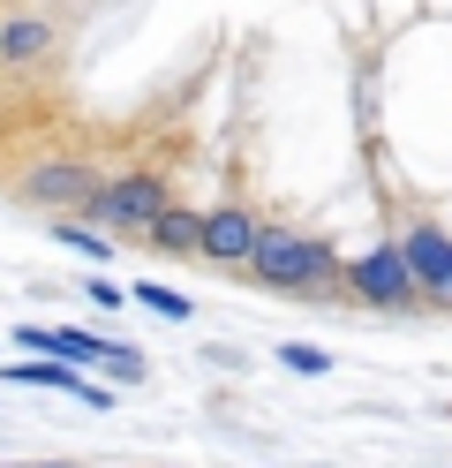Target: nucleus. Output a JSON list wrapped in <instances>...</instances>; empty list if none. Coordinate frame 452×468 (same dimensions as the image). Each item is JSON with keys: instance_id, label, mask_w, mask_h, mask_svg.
I'll return each instance as SVG.
<instances>
[{"instance_id": "7ed1b4c3", "label": "nucleus", "mask_w": 452, "mask_h": 468, "mask_svg": "<svg viewBox=\"0 0 452 468\" xmlns=\"http://www.w3.org/2000/svg\"><path fill=\"white\" fill-rule=\"evenodd\" d=\"M99 219H113V227H159V212H166V182L159 174H121V182H106L99 189V204H90Z\"/></svg>"}, {"instance_id": "0eeeda50", "label": "nucleus", "mask_w": 452, "mask_h": 468, "mask_svg": "<svg viewBox=\"0 0 452 468\" xmlns=\"http://www.w3.org/2000/svg\"><path fill=\"white\" fill-rule=\"evenodd\" d=\"M151 242L159 250H181V257H204V212H159V227H151Z\"/></svg>"}, {"instance_id": "f257e3e1", "label": "nucleus", "mask_w": 452, "mask_h": 468, "mask_svg": "<svg viewBox=\"0 0 452 468\" xmlns=\"http://www.w3.org/2000/svg\"><path fill=\"white\" fill-rule=\"evenodd\" d=\"M249 272H257L264 287H324L331 272H340V257H331V242H317V234L264 227L257 250H249Z\"/></svg>"}, {"instance_id": "39448f33", "label": "nucleus", "mask_w": 452, "mask_h": 468, "mask_svg": "<svg viewBox=\"0 0 452 468\" xmlns=\"http://www.w3.org/2000/svg\"><path fill=\"white\" fill-rule=\"evenodd\" d=\"M400 250H407L422 295H445V303H452V242H445V234H437V227H407Z\"/></svg>"}, {"instance_id": "423d86ee", "label": "nucleus", "mask_w": 452, "mask_h": 468, "mask_svg": "<svg viewBox=\"0 0 452 468\" xmlns=\"http://www.w3.org/2000/svg\"><path fill=\"white\" fill-rule=\"evenodd\" d=\"M257 234L264 227L241 212V204H219V212H204V257H219V265H249Z\"/></svg>"}, {"instance_id": "9d476101", "label": "nucleus", "mask_w": 452, "mask_h": 468, "mask_svg": "<svg viewBox=\"0 0 452 468\" xmlns=\"http://www.w3.org/2000/svg\"><path fill=\"white\" fill-rule=\"evenodd\" d=\"M53 234H60V242H68V250H76V257H90V265H106V257H113V242H106V234H90V227H83V219H60V227H53Z\"/></svg>"}, {"instance_id": "1a4fd4ad", "label": "nucleus", "mask_w": 452, "mask_h": 468, "mask_svg": "<svg viewBox=\"0 0 452 468\" xmlns=\"http://www.w3.org/2000/svg\"><path fill=\"white\" fill-rule=\"evenodd\" d=\"M106 347H113V340H90V333H60V325H53V356H60V363H76V370L106 363Z\"/></svg>"}, {"instance_id": "6e6552de", "label": "nucleus", "mask_w": 452, "mask_h": 468, "mask_svg": "<svg viewBox=\"0 0 452 468\" xmlns=\"http://www.w3.org/2000/svg\"><path fill=\"white\" fill-rule=\"evenodd\" d=\"M46 46H53V31H46V23H38V16H16L8 31H0V61H16V69H23V61H38Z\"/></svg>"}, {"instance_id": "f03ea898", "label": "nucleus", "mask_w": 452, "mask_h": 468, "mask_svg": "<svg viewBox=\"0 0 452 468\" xmlns=\"http://www.w3.org/2000/svg\"><path fill=\"white\" fill-rule=\"evenodd\" d=\"M347 287H354L362 303H407L415 295V265H407L400 242H377V250H362L354 265H347Z\"/></svg>"}, {"instance_id": "ddd939ff", "label": "nucleus", "mask_w": 452, "mask_h": 468, "mask_svg": "<svg viewBox=\"0 0 452 468\" xmlns=\"http://www.w3.org/2000/svg\"><path fill=\"white\" fill-rule=\"evenodd\" d=\"M106 370L121 378V386H136V378H143V356H136V347H106Z\"/></svg>"}, {"instance_id": "f8f14e48", "label": "nucleus", "mask_w": 452, "mask_h": 468, "mask_svg": "<svg viewBox=\"0 0 452 468\" xmlns=\"http://www.w3.org/2000/svg\"><path fill=\"white\" fill-rule=\"evenodd\" d=\"M279 363H287V370H301V378H324V370H331V356H324V347H310V340L279 347Z\"/></svg>"}, {"instance_id": "4468645a", "label": "nucleus", "mask_w": 452, "mask_h": 468, "mask_svg": "<svg viewBox=\"0 0 452 468\" xmlns=\"http://www.w3.org/2000/svg\"><path fill=\"white\" fill-rule=\"evenodd\" d=\"M83 295H90V303H99V310H113V303H129V295H121V287H113V280H90V287H83Z\"/></svg>"}, {"instance_id": "20e7f679", "label": "nucleus", "mask_w": 452, "mask_h": 468, "mask_svg": "<svg viewBox=\"0 0 452 468\" xmlns=\"http://www.w3.org/2000/svg\"><path fill=\"white\" fill-rule=\"evenodd\" d=\"M99 189H106L99 166H83V159H53V166H38V174H23V197L53 204V212H90Z\"/></svg>"}, {"instance_id": "9b49d317", "label": "nucleus", "mask_w": 452, "mask_h": 468, "mask_svg": "<svg viewBox=\"0 0 452 468\" xmlns=\"http://www.w3.org/2000/svg\"><path fill=\"white\" fill-rule=\"evenodd\" d=\"M136 303H143V310H159V317H189V295H173V287H159V280H143V287H136Z\"/></svg>"}]
</instances>
